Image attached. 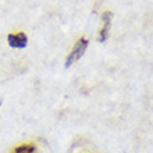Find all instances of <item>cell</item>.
<instances>
[{
  "label": "cell",
  "instance_id": "cell-1",
  "mask_svg": "<svg viewBox=\"0 0 153 153\" xmlns=\"http://www.w3.org/2000/svg\"><path fill=\"white\" fill-rule=\"evenodd\" d=\"M86 48H88V40L85 39V38H81V39L76 40V43L74 45L73 50L70 52L68 57H67V60H65V67H70L73 63H75V61L85 53Z\"/></svg>",
  "mask_w": 153,
  "mask_h": 153
},
{
  "label": "cell",
  "instance_id": "cell-2",
  "mask_svg": "<svg viewBox=\"0 0 153 153\" xmlns=\"http://www.w3.org/2000/svg\"><path fill=\"white\" fill-rule=\"evenodd\" d=\"M102 20H103V27L99 31V40L100 42H106L110 33V27H111V13L105 11L102 14Z\"/></svg>",
  "mask_w": 153,
  "mask_h": 153
},
{
  "label": "cell",
  "instance_id": "cell-3",
  "mask_svg": "<svg viewBox=\"0 0 153 153\" xmlns=\"http://www.w3.org/2000/svg\"><path fill=\"white\" fill-rule=\"evenodd\" d=\"M8 40V45L11 46V48H24L25 45H27V42H28V38H27V35H25L24 32H17V33H10L7 38Z\"/></svg>",
  "mask_w": 153,
  "mask_h": 153
},
{
  "label": "cell",
  "instance_id": "cell-4",
  "mask_svg": "<svg viewBox=\"0 0 153 153\" xmlns=\"http://www.w3.org/2000/svg\"><path fill=\"white\" fill-rule=\"evenodd\" d=\"M11 153H38V152H36L35 145H32V143H25V145L17 146Z\"/></svg>",
  "mask_w": 153,
  "mask_h": 153
}]
</instances>
